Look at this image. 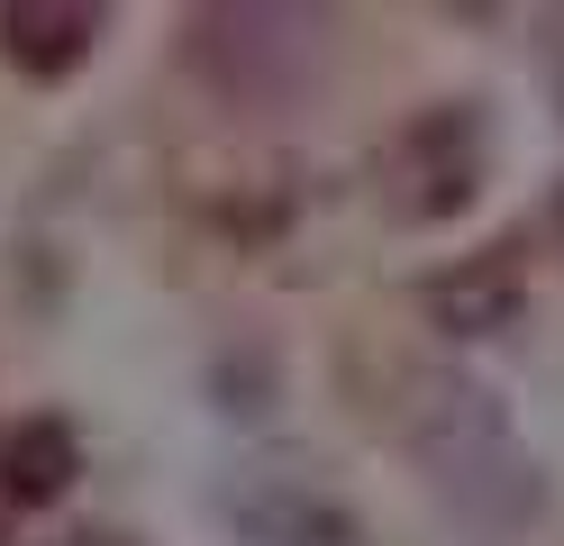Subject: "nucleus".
I'll list each match as a JSON object with an SVG mask.
<instances>
[{"instance_id": "nucleus-1", "label": "nucleus", "mask_w": 564, "mask_h": 546, "mask_svg": "<svg viewBox=\"0 0 564 546\" xmlns=\"http://www.w3.org/2000/svg\"><path fill=\"white\" fill-rule=\"evenodd\" d=\"M401 437L429 464V483L455 501V520H474L482 537H519L538 510V456L519 447L510 410L465 374H419L401 400Z\"/></svg>"}, {"instance_id": "nucleus-2", "label": "nucleus", "mask_w": 564, "mask_h": 546, "mask_svg": "<svg viewBox=\"0 0 564 546\" xmlns=\"http://www.w3.org/2000/svg\"><path fill=\"white\" fill-rule=\"evenodd\" d=\"M91 36H100V10H0V46H10L19 73H37V83H55V73H74L91 55Z\"/></svg>"}, {"instance_id": "nucleus-3", "label": "nucleus", "mask_w": 564, "mask_h": 546, "mask_svg": "<svg viewBox=\"0 0 564 546\" xmlns=\"http://www.w3.org/2000/svg\"><path fill=\"white\" fill-rule=\"evenodd\" d=\"M74 483V428L64 419H19L0 437V492L10 501H55Z\"/></svg>"}, {"instance_id": "nucleus-4", "label": "nucleus", "mask_w": 564, "mask_h": 546, "mask_svg": "<svg viewBox=\"0 0 564 546\" xmlns=\"http://www.w3.org/2000/svg\"><path fill=\"white\" fill-rule=\"evenodd\" d=\"M64 546H137V537H110V528H83V537H64Z\"/></svg>"}]
</instances>
